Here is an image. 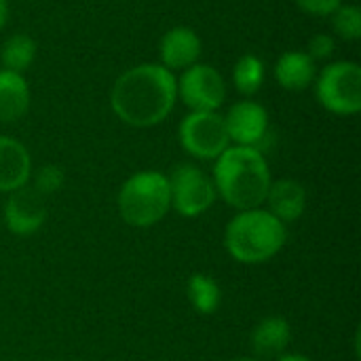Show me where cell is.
Listing matches in <instances>:
<instances>
[{
  "label": "cell",
  "instance_id": "obj_1",
  "mask_svg": "<svg viewBox=\"0 0 361 361\" xmlns=\"http://www.w3.org/2000/svg\"><path fill=\"white\" fill-rule=\"evenodd\" d=\"M178 78L161 63H140L125 70L110 89V108L116 118L135 129L154 127L173 112Z\"/></svg>",
  "mask_w": 361,
  "mask_h": 361
},
{
  "label": "cell",
  "instance_id": "obj_2",
  "mask_svg": "<svg viewBox=\"0 0 361 361\" xmlns=\"http://www.w3.org/2000/svg\"><path fill=\"white\" fill-rule=\"evenodd\" d=\"M216 195L231 207L245 212L264 203L273 176L260 148L228 146L214 163Z\"/></svg>",
  "mask_w": 361,
  "mask_h": 361
},
{
  "label": "cell",
  "instance_id": "obj_3",
  "mask_svg": "<svg viewBox=\"0 0 361 361\" xmlns=\"http://www.w3.org/2000/svg\"><path fill=\"white\" fill-rule=\"evenodd\" d=\"M286 241V224L262 207L237 212L224 231V247L241 264H264L273 260Z\"/></svg>",
  "mask_w": 361,
  "mask_h": 361
},
{
  "label": "cell",
  "instance_id": "obj_4",
  "mask_svg": "<svg viewBox=\"0 0 361 361\" xmlns=\"http://www.w3.org/2000/svg\"><path fill=\"white\" fill-rule=\"evenodd\" d=\"M121 218L135 228L159 224L171 209L169 180L165 173L144 169L125 180L116 197Z\"/></svg>",
  "mask_w": 361,
  "mask_h": 361
},
{
  "label": "cell",
  "instance_id": "obj_5",
  "mask_svg": "<svg viewBox=\"0 0 361 361\" xmlns=\"http://www.w3.org/2000/svg\"><path fill=\"white\" fill-rule=\"evenodd\" d=\"M315 97L336 116H355L361 110V66L341 59L324 66L315 76Z\"/></svg>",
  "mask_w": 361,
  "mask_h": 361
},
{
  "label": "cell",
  "instance_id": "obj_6",
  "mask_svg": "<svg viewBox=\"0 0 361 361\" xmlns=\"http://www.w3.org/2000/svg\"><path fill=\"white\" fill-rule=\"evenodd\" d=\"M169 192H171V209L182 218H199L203 216L218 199L212 176H207L201 167L192 163H182L173 167L167 176Z\"/></svg>",
  "mask_w": 361,
  "mask_h": 361
},
{
  "label": "cell",
  "instance_id": "obj_7",
  "mask_svg": "<svg viewBox=\"0 0 361 361\" xmlns=\"http://www.w3.org/2000/svg\"><path fill=\"white\" fill-rule=\"evenodd\" d=\"M178 135L184 152L199 161H216L231 146L220 112H188L180 123Z\"/></svg>",
  "mask_w": 361,
  "mask_h": 361
},
{
  "label": "cell",
  "instance_id": "obj_8",
  "mask_svg": "<svg viewBox=\"0 0 361 361\" xmlns=\"http://www.w3.org/2000/svg\"><path fill=\"white\" fill-rule=\"evenodd\" d=\"M178 99L190 112H218L226 102V80L216 66L197 61L180 72Z\"/></svg>",
  "mask_w": 361,
  "mask_h": 361
},
{
  "label": "cell",
  "instance_id": "obj_9",
  "mask_svg": "<svg viewBox=\"0 0 361 361\" xmlns=\"http://www.w3.org/2000/svg\"><path fill=\"white\" fill-rule=\"evenodd\" d=\"M47 220V197L34 186L25 184L13 192L4 203V226L17 237L36 235Z\"/></svg>",
  "mask_w": 361,
  "mask_h": 361
},
{
  "label": "cell",
  "instance_id": "obj_10",
  "mask_svg": "<svg viewBox=\"0 0 361 361\" xmlns=\"http://www.w3.org/2000/svg\"><path fill=\"white\" fill-rule=\"evenodd\" d=\"M224 116L226 133L233 146L258 148L269 133V112L256 99H241L228 108Z\"/></svg>",
  "mask_w": 361,
  "mask_h": 361
},
{
  "label": "cell",
  "instance_id": "obj_11",
  "mask_svg": "<svg viewBox=\"0 0 361 361\" xmlns=\"http://www.w3.org/2000/svg\"><path fill=\"white\" fill-rule=\"evenodd\" d=\"M203 51V42L199 34L188 25H176L167 30L159 42V57L161 66L169 72H184L192 63L199 61Z\"/></svg>",
  "mask_w": 361,
  "mask_h": 361
},
{
  "label": "cell",
  "instance_id": "obj_12",
  "mask_svg": "<svg viewBox=\"0 0 361 361\" xmlns=\"http://www.w3.org/2000/svg\"><path fill=\"white\" fill-rule=\"evenodd\" d=\"M32 178V157L27 148L8 135H0V192H13Z\"/></svg>",
  "mask_w": 361,
  "mask_h": 361
},
{
  "label": "cell",
  "instance_id": "obj_13",
  "mask_svg": "<svg viewBox=\"0 0 361 361\" xmlns=\"http://www.w3.org/2000/svg\"><path fill=\"white\" fill-rule=\"evenodd\" d=\"M264 203L267 212H271L279 222H296L307 209V188L292 178L273 180Z\"/></svg>",
  "mask_w": 361,
  "mask_h": 361
},
{
  "label": "cell",
  "instance_id": "obj_14",
  "mask_svg": "<svg viewBox=\"0 0 361 361\" xmlns=\"http://www.w3.org/2000/svg\"><path fill=\"white\" fill-rule=\"evenodd\" d=\"M317 63L307 51H286L275 63V80L286 91H305L315 82Z\"/></svg>",
  "mask_w": 361,
  "mask_h": 361
},
{
  "label": "cell",
  "instance_id": "obj_15",
  "mask_svg": "<svg viewBox=\"0 0 361 361\" xmlns=\"http://www.w3.org/2000/svg\"><path fill=\"white\" fill-rule=\"evenodd\" d=\"M32 93L23 74L0 68V123H17L30 110Z\"/></svg>",
  "mask_w": 361,
  "mask_h": 361
},
{
  "label": "cell",
  "instance_id": "obj_16",
  "mask_svg": "<svg viewBox=\"0 0 361 361\" xmlns=\"http://www.w3.org/2000/svg\"><path fill=\"white\" fill-rule=\"evenodd\" d=\"M292 341V328L286 317L271 315L256 324L252 330V349L258 357L281 355Z\"/></svg>",
  "mask_w": 361,
  "mask_h": 361
},
{
  "label": "cell",
  "instance_id": "obj_17",
  "mask_svg": "<svg viewBox=\"0 0 361 361\" xmlns=\"http://www.w3.org/2000/svg\"><path fill=\"white\" fill-rule=\"evenodd\" d=\"M36 53H38V44H36V40L30 34H25V32L11 34L2 42V49H0L2 70L25 74V70H30V66L34 63Z\"/></svg>",
  "mask_w": 361,
  "mask_h": 361
},
{
  "label": "cell",
  "instance_id": "obj_18",
  "mask_svg": "<svg viewBox=\"0 0 361 361\" xmlns=\"http://www.w3.org/2000/svg\"><path fill=\"white\" fill-rule=\"evenodd\" d=\"M186 296L199 315H214L222 305V290L212 275L195 273L186 283Z\"/></svg>",
  "mask_w": 361,
  "mask_h": 361
},
{
  "label": "cell",
  "instance_id": "obj_19",
  "mask_svg": "<svg viewBox=\"0 0 361 361\" xmlns=\"http://www.w3.org/2000/svg\"><path fill=\"white\" fill-rule=\"evenodd\" d=\"M264 61L254 55V53H245L241 55L235 66H233V85L239 91V95L252 99L264 85Z\"/></svg>",
  "mask_w": 361,
  "mask_h": 361
},
{
  "label": "cell",
  "instance_id": "obj_20",
  "mask_svg": "<svg viewBox=\"0 0 361 361\" xmlns=\"http://www.w3.org/2000/svg\"><path fill=\"white\" fill-rule=\"evenodd\" d=\"M332 30L338 38L347 42H355L361 38V11L357 4L343 2L332 15Z\"/></svg>",
  "mask_w": 361,
  "mask_h": 361
},
{
  "label": "cell",
  "instance_id": "obj_21",
  "mask_svg": "<svg viewBox=\"0 0 361 361\" xmlns=\"http://www.w3.org/2000/svg\"><path fill=\"white\" fill-rule=\"evenodd\" d=\"M30 180H34L32 186H34L42 197H51V195H55V192L63 186L66 173H63V169H61L59 165L49 163V165H42L36 173H32Z\"/></svg>",
  "mask_w": 361,
  "mask_h": 361
},
{
  "label": "cell",
  "instance_id": "obj_22",
  "mask_svg": "<svg viewBox=\"0 0 361 361\" xmlns=\"http://www.w3.org/2000/svg\"><path fill=\"white\" fill-rule=\"evenodd\" d=\"M336 51V40L332 34H315L311 36L309 44H307V55L317 63V61H326L334 55Z\"/></svg>",
  "mask_w": 361,
  "mask_h": 361
},
{
  "label": "cell",
  "instance_id": "obj_23",
  "mask_svg": "<svg viewBox=\"0 0 361 361\" xmlns=\"http://www.w3.org/2000/svg\"><path fill=\"white\" fill-rule=\"evenodd\" d=\"M296 6L311 17H330L343 0H294Z\"/></svg>",
  "mask_w": 361,
  "mask_h": 361
},
{
  "label": "cell",
  "instance_id": "obj_24",
  "mask_svg": "<svg viewBox=\"0 0 361 361\" xmlns=\"http://www.w3.org/2000/svg\"><path fill=\"white\" fill-rule=\"evenodd\" d=\"M6 19H8V2L6 0H0V30L4 27Z\"/></svg>",
  "mask_w": 361,
  "mask_h": 361
},
{
  "label": "cell",
  "instance_id": "obj_25",
  "mask_svg": "<svg viewBox=\"0 0 361 361\" xmlns=\"http://www.w3.org/2000/svg\"><path fill=\"white\" fill-rule=\"evenodd\" d=\"M277 361H313L307 355H300V353H290V355H281Z\"/></svg>",
  "mask_w": 361,
  "mask_h": 361
},
{
  "label": "cell",
  "instance_id": "obj_26",
  "mask_svg": "<svg viewBox=\"0 0 361 361\" xmlns=\"http://www.w3.org/2000/svg\"><path fill=\"white\" fill-rule=\"evenodd\" d=\"M233 361H256V360H250V357H239V360H233Z\"/></svg>",
  "mask_w": 361,
  "mask_h": 361
}]
</instances>
